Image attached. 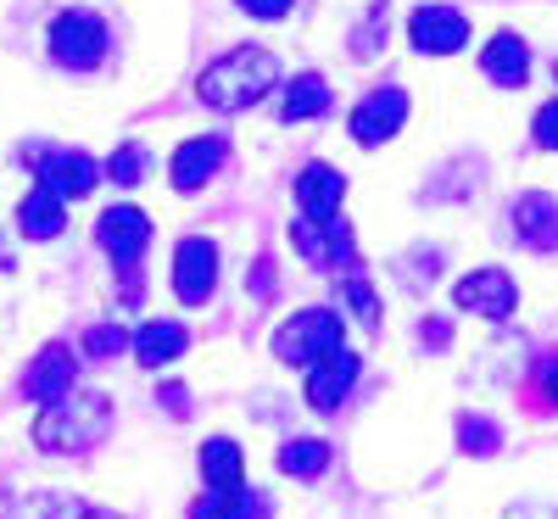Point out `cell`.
<instances>
[{
	"mask_svg": "<svg viewBox=\"0 0 558 519\" xmlns=\"http://www.w3.org/2000/svg\"><path fill=\"white\" fill-rule=\"evenodd\" d=\"M291 246L313 263V268H357V246H352V224L341 213H302L291 224Z\"/></svg>",
	"mask_w": 558,
	"mask_h": 519,
	"instance_id": "4",
	"label": "cell"
},
{
	"mask_svg": "<svg viewBox=\"0 0 558 519\" xmlns=\"http://www.w3.org/2000/svg\"><path fill=\"white\" fill-rule=\"evenodd\" d=\"M341 196H347V179H341V168H330V162H307L302 173H296V202H302V213H341Z\"/></svg>",
	"mask_w": 558,
	"mask_h": 519,
	"instance_id": "17",
	"label": "cell"
},
{
	"mask_svg": "<svg viewBox=\"0 0 558 519\" xmlns=\"http://www.w3.org/2000/svg\"><path fill=\"white\" fill-rule=\"evenodd\" d=\"M553 79H558V68H553Z\"/></svg>",
	"mask_w": 558,
	"mask_h": 519,
	"instance_id": "35",
	"label": "cell"
},
{
	"mask_svg": "<svg viewBox=\"0 0 558 519\" xmlns=\"http://www.w3.org/2000/svg\"><path fill=\"white\" fill-rule=\"evenodd\" d=\"M536 386H542V397L558 408V352H547V358H542V369H536Z\"/></svg>",
	"mask_w": 558,
	"mask_h": 519,
	"instance_id": "30",
	"label": "cell"
},
{
	"mask_svg": "<svg viewBox=\"0 0 558 519\" xmlns=\"http://www.w3.org/2000/svg\"><path fill=\"white\" fill-rule=\"evenodd\" d=\"M402 118H408V96L397 84H386V89H375L368 101H357V112H352V140L357 146H386V140L402 129Z\"/></svg>",
	"mask_w": 558,
	"mask_h": 519,
	"instance_id": "10",
	"label": "cell"
},
{
	"mask_svg": "<svg viewBox=\"0 0 558 519\" xmlns=\"http://www.w3.org/2000/svg\"><path fill=\"white\" fill-rule=\"evenodd\" d=\"M62 224H68V207L45 191V184H34V191L23 196V207H17V229L28 234V241H51V234H62Z\"/></svg>",
	"mask_w": 558,
	"mask_h": 519,
	"instance_id": "20",
	"label": "cell"
},
{
	"mask_svg": "<svg viewBox=\"0 0 558 519\" xmlns=\"http://www.w3.org/2000/svg\"><path fill=\"white\" fill-rule=\"evenodd\" d=\"M7 519H123V514L96 508L84 497H68V492H23V497H12Z\"/></svg>",
	"mask_w": 558,
	"mask_h": 519,
	"instance_id": "14",
	"label": "cell"
},
{
	"mask_svg": "<svg viewBox=\"0 0 558 519\" xmlns=\"http://www.w3.org/2000/svg\"><path fill=\"white\" fill-rule=\"evenodd\" d=\"M531 134H536V146H542V152H558V101H547V107L536 112Z\"/></svg>",
	"mask_w": 558,
	"mask_h": 519,
	"instance_id": "29",
	"label": "cell"
},
{
	"mask_svg": "<svg viewBox=\"0 0 558 519\" xmlns=\"http://www.w3.org/2000/svg\"><path fill=\"white\" fill-rule=\"evenodd\" d=\"M514 234L531 246V252H558V202L553 196H542V191H531V196H520L514 202Z\"/></svg>",
	"mask_w": 558,
	"mask_h": 519,
	"instance_id": "15",
	"label": "cell"
},
{
	"mask_svg": "<svg viewBox=\"0 0 558 519\" xmlns=\"http://www.w3.org/2000/svg\"><path fill=\"white\" fill-rule=\"evenodd\" d=\"M291 7L296 0H241V12H252V17H291Z\"/></svg>",
	"mask_w": 558,
	"mask_h": 519,
	"instance_id": "31",
	"label": "cell"
},
{
	"mask_svg": "<svg viewBox=\"0 0 558 519\" xmlns=\"http://www.w3.org/2000/svg\"><path fill=\"white\" fill-rule=\"evenodd\" d=\"M341 302H347V307H352L357 318H368V324H375V318H380V297H375V291H368V286H363V279H347V286H341Z\"/></svg>",
	"mask_w": 558,
	"mask_h": 519,
	"instance_id": "28",
	"label": "cell"
},
{
	"mask_svg": "<svg viewBox=\"0 0 558 519\" xmlns=\"http://www.w3.org/2000/svg\"><path fill=\"white\" fill-rule=\"evenodd\" d=\"M184 347H191V336H184V324H173V318H151V324L134 329V358L146 363V369L173 363Z\"/></svg>",
	"mask_w": 558,
	"mask_h": 519,
	"instance_id": "19",
	"label": "cell"
},
{
	"mask_svg": "<svg viewBox=\"0 0 558 519\" xmlns=\"http://www.w3.org/2000/svg\"><path fill=\"white\" fill-rule=\"evenodd\" d=\"M96 241H101V252H107L123 274H134L140 252L151 246V224H146V213H140V207H107L101 224H96Z\"/></svg>",
	"mask_w": 558,
	"mask_h": 519,
	"instance_id": "9",
	"label": "cell"
},
{
	"mask_svg": "<svg viewBox=\"0 0 558 519\" xmlns=\"http://www.w3.org/2000/svg\"><path fill=\"white\" fill-rule=\"evenodd\" d=\"M112 436V397L107 391H68L34 419L39 452H89Z\"/></svg>",
	"mask_w": 558,
	"mask_h": 519,
	"instance_id": "1",
	"label": "cell"
},
{
	"mask_svg": "<svg viewBox=\"0 0 558 519\" xmlns=\"http://www.w3.org/2000/svg\"><path fill=\"white\" fill-rule=\"evenodd\" d=\"M28 168H34V179H39L57 202L89 196V191H96V179H101L96 157H84V152H28Z\"/></svg>",
	"mask_w": 558,
	"mask_h": 519,
	"instance_id": "7",
	"label": "cell"
},
{
	"mask_svg": "<svg viewBox=\"0 0 558 519\" xmlns=\"http://www.w3.org/2000/svg\"><path fill=\"white\" fill-rule=\"evenodd\" d=\"M341 313L330 307H307V313H291V324H279L274 336V358L279 363H318L324 352L341 347Z\"/></svg>",
	"mask_w": 558,
	"mask_h": 519,
	"instance_id": "3",
	"label": "cell"
},
{
	"mask_svg": "<svg viewBox=\"0 0 558 519\" xmlns=\"http://www.w3.org/2000/svg\"><path fill=\"white\" fill-rule=\"evenodd\" d=\"M408 39H413V51H425V57H452L470 45V17L458 7H418L408 17Z\"/></svg>",
	"mask_w": 558,
	"mask_h": 519,
	"instance_id": "8",
	"label": "cell"
},
{
	"mask_svg": "<svg viewBox=\"0 0 558 519\" xmlns=\"http://www.w3.org/2000/svg\"><path fill=\"white\" fill-rule=\"evenodd\" d=\"M73 381H78V358L68 352V347H45L34 363H28V374H23V391L34 397V402H62L68 391H73Z\"/></svg>",
	"mask_w": 558,
	"mask_h": 519,
	"instance_id": "13",
	"label": "cell"
},
{
	"mask_svg": "<svg viewBox=\"0 0 558 519\" xmlns=\"http://www.w3.org/2000/svg\"><path fill=\"white\" fill-rule=\"evenodd\" d=\"M447 336H452V324H447V318H430V324H418V341H430V347H447Z\"/></svg>",
	"mask_w": 558,
	"mask_h": 519,
	"instance_id": "33",
	"label": "cell"
},
{
	"mask_svg": "<svg viewBox=\"0 0 558 519\" xmlns=\"http://www.w3.org/2000/svg\"><path fill=\"white\" fill-rule=\"evenodd\" d=\"M191 519H263V503L252 497V492H207L196 508H191Z\"/></svg>",
	"mask_w": 558,
	"mask_h": 519,
	"instance_id": "24",
	"label": "cell"
},
{
	"mask_svg": "<svg viewBox=\"0 0 558 519\" xmlns=\"http://www.w3.org/2000/svg\"><path fill=\"white\" fill-rule=\"evenodd\" d=\"M218 168H223V140H218V134L184 140V146L173 152V162H168V173H173L179 191H202V184H207Z\"/></svg>",
	"mask_w": 558,
	"mask_h": 519,
	"instance_id": "16",
	"label": "cell"
},
{
	"mask_svg": "<svg viewBox=\"0 0 558 519\" xmlns=\"http://www.w3.org/2000/svg\"><path fill=\"white\" fill-rule=\"evenodd\" d=\"M218 286V246L207 241V234H184V241L173 246V291L184 307H202Z\"/></svg>",
	"mask_w": 558,
	"mask_h": 519,
	"instance_id": "6",
	"label": "cell"
},
{
	"mask_svg": "<svg viewBox=\"0 0 558 519\" xmlns=\"http://www.w3.org/2000/svg\"><path fill=\"white\" fill-rule=\"evenodd\" d=\"M107 173H112V184H140V173H146V146H118Z\"/></svg>",
	"mask_w": 558,
	"mask_h": 519,
	"instance_id": "27",
	"label": "cell"
},
{
	"mask_svg": "<svg viewBox=\"0 0 558 519\" xmlns=\"http://www.w3.org/2000/svg\"><path fill=\"white\" fill-rule=\"evenodd\" d=\"M481 68H486V79L520 89V84L531 79V45H525L520 34H497L486 51H481Z\"/></svg>",
	"mask_w": 558,
	"mask_h": 519,
	"instance_id": "18",
	"label": "cell"
},
{
	"mask_svg": "<svg viewBox=\"0 0 558 519\" xmlns=\"http://www.w3.org/2000/svg\"><path fill=\"white\" fill-rule=\"evenodd\" d=\"M458 442H463V452L492 458V452L502 447V431H497L492 419H481V413H463V419H458Z\"/></svg>",
	"mask_w": 558,
	"mask_h": 519,
	"instance_id": "25",
	"label": "cell"
},
{
	"mask_svg": "<svg viewBox=\"0 0 558 519\" xmlns=\"http://www.w3.org/2000/svg\"><path fill=\"white\" fill-rule=\"evenodd\" d=\"M162 402H168V413H173V419H184V413H191V397H184L179 386H168V391H162Z\"/></svg>",
	"mask_w": 558,
	"mask_h": 519,
	"instance_id": "34",
	"label": "cell"
},
{
	"mask_svg": "<svg viewBox=\"0 0 558 519\" xmlns=\"http://www.w3.org/2000/svg\"><path fill=\"white\" fill-rule=\"evenodd\" d=\"M452 302L463 313H481V318H508L514 313V279H508L502 268H475L470 279H458Z\"/></svg>",
	"mask_w": 558,
	"mask_h": 519,
	"instance_id": "11",
	"label": "cell"
},
{
	"mask_svg": "<svg viewBox=\"0 0 558 519\" xmlns=\"http://www.w3.org/2000/svg\"><path fill=\"white\" fill-rule=\"evenodd\" d=\"M252 291H257V302L274 297V257H257V268H252Z\"/></svg>",
	"mask_w": 558,
	"mask_h": 519,
	"instance_id": "32",
	"label": "cell"
},
{
	"mask_svg": "<svg viewBox=\"0 0 558 519\" xmlns=\"http://www.w3.org/2000/svg\"><path fill=\"white\" fill-rule=\"evenodd\" d=\"M279 112H286V123H302V118L330 112V84H324L318 73L291 79V89H286V101H279Z\"/></svg>",
	"mask_w": 558,
	"mask_h": 519,
	"instance_id": "22",
	"label": "cell"
},
{
	"mask_svg": "<svg viewBox=\"0 0 558 519\" xmlns=\"http://www.w3.org/2000/svg\"><path fill=\"white\" fill-rule=\"evenodd\" d=\"M352 381H357V352H347V347L324 352V358L313 363V374H307V402H313L318 413H336V408L347 402Z\"/></svg>",
	"mask_w": 558,
	"mask_h": 519,
	"instance_id": "12",
	"label": "cell"
},
{
	"mask_svg": "<svg viewBox=\"0 0 558 519\" xmlns=\"http://www.w3.org/2000/svg\"><path fill=\"white\" fill-rule=\"evenodd\" d=\"M241 475H246L241 447L229 442V436H213V442L202 447V481H207L213 492H235V486H241Z\"/></svg>",
	"mask_w": 558,
	"mask_h": 519,
	"instance_id": "21",
	"label": "cell"
},
{
	"mask_svg": "<svg viewBox=\"0 0 558 519\" xmlns=\"http://www.w3.org/2000/svg\"><path fill=\"white\" fill-rule=\"evenodd\" d=\"M51 57L73 73H89L107 62V23L96 12H62L51 23Z\"/></svg>",
	"mask_w": 558,
	"mask_h": 519,
	"instance_id": "5",
	"label": "cell"
},
{
	"mask_svg": "<svg viewBox=\"0 0 558 519\" xmlns=\"http://www.w3.org/2000/svg\"><path fill=\"white\" fill-rule=\"evenodd\" d=\"M279 79V62L263 51V45H241V51L218 57L202 79H196V96L213 107V112H246L257 107Z\"/></svg>",
	"mask_w": 558,
	"mask_h": 519,
	"instance_id": "2",
	"label": "cell"
},
{
	"mask_svg": "<svg viewBox=\"0 0 558 519\" xmlns=\"http://www.w3.org/2000/svg\"><path fill=\"white\" fill-rule=\"evenodd\" d=\"M123 347H129L123 324H96V329H84V352H89V358H118Z\"/></svg>",
	"mask_w": 558,
	"mask_h": 519,
	"instance_id": "26",
	"label": "cell"
},
{
	"mask_svg": "<svg viewBox=\"0 0 558 519\" xmlns=\"http://www.w3.org/2000/svg\"><path fill=\"white\" fill-rule=\"evenodd\" d=\"M324 463H330V447H324L318 436H296V442L279 447V469H286V475H296V481L324 475Z\"/></svg>",
	"mask_w": 558,
	"mask_h": 519,
	"instance_id": "23",
	"label": "cell"
}]
</instances>
